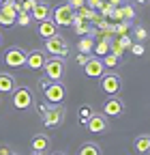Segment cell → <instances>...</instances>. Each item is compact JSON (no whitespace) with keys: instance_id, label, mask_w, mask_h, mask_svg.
<instances>
[{"instance_id":"1","label":"cell","mask_w":150,"mask_h":155,"mask_svg":"<svg viewBox=\"0 0 150 155\" xmlns=\"http://www.w3.org/2000/svg\"><path fill=\"white\" fill-rule=\"evenodd\" d=\"M43 95H45V101L49 106H58L64 101V97H67V88L62 84V80H49V78H43V80L39 82Z\"/></svg>"},{"instance_id":"2","label":"cell","mask_w":150,"mask_h":155,"mask_svg":"<svg viewBox=\"0 0 150 155\" xmlns=\"http://www.w3.org/2000/svg\"><path fill=\"white\" fill-rule=\"evenodd\" d=\"M13 108L15 110H30L32 106H34V95H32V91L28 88V86H17L13 93Z\"/></svg>"},{"instance_id":"3","label":"cell","mask_w":150,"mask_h":155,"mask_svg":"<svg viewBox=\"0 0 150 155\" xmlns=\"http://www.w3.org/2000/svg\"><path fill=\"white\" fill-rule=\"evenodd\" d=\"M43 71H45V78L49 80H62L64 78V71H67V65H64V58L60 56H49L45 65H43Z\"/></svg>"},{"instance_id":"4","label":"cell","mask_w":150,"mask_h":155,"mask_svg":"<svg viewBox=\"0 0 150 155\" xmlns=\"http://www.w3.org/2000/svg\"><path fill=\"white\" fill-rule=\"evenodd\" d=\"M99 86H101V91H103L107 97H109V95H120V91H122V78H120L118 73H114V71H107V73L101 75Z\"/></svg>"},{"instance_id":"5","label":"cell","mask_w":150,"mask_h":155,"mask_svg":"<svg viewBox=\"0 0 150 155\" xmlns=\"http://www.w3.org/2000/svg\"><path fill=\"white\" fill-rule=\"evenodd\" d=\"M45 54L67 58L69 56V43H67V39L60 37V35H54V37L45 39Z\"/></svg>"},{"instance_id":"6","label":"cell","mask_w":150,"mask_h":155,"mask_svg":"<svg viewBox=\"0 0 150 155\" xmlns=\"http://www.w3.org/2000/svg\"><path fill=\"white\" fill-rule=\"evenodd\" d=\"M64 116H67V108L62 104H58V106H49V110L41 116V119H43L45 127L54 129V127H60L64 123Z\"/></svg>"},{"instance_id":"7","label":"cell","mask_w":150,"mask_h":155,"mask_svg":"<svg viewBox=\"0 0 150 155\" xmlns=\"http://www.w3.org/2000/svg\"><path fill=\"white\" fill-rule=\"evenodd\" d=\"M73 15H75V11L69 7V2H62L56 9H52V19H54L56 26H71Z\"/></svg>"},{"instance_id":"8","label":"cell","mask_w":150,"mask_h":155,"mask_svg":"<svg viewBox=\"0 0 150 155\" xmlns=\"http://www.w3.org/2000/svg\"><path fill=\"white\" fill-rule=\"evenodd\" d=\"M86 127H88V131H92V134H107V131H109V116L95 110V114L90 116V121L86 123Z\"/></svg>"},{"instance_id":"9","label":"cell","mask_w":150,"mask_h":155,"mask_svg":"<svg viewBox=\"0 0 150 155\" xmlns=\"http://www.w3.org/2000/svg\"><path fill=\"white\" fill-rule=\"evenodd\" d=\"M103 114L111 116V119H120L124 114V101L118 95H109L105 99V104H103Z\"/></svg>"},{"instance_id":"10","label":"cell","mask_w":150,"mask_h":155,"mask_svg":"<svg viewBox=\"0 0 150 155\" xmlns=\"http://www.w3.org/2000/svg\"><path fill=\"white\" fill-rule=\"evenodd\" d=\"M26 50H22V48H9L7 52H5V65L7 67H11V69H20V67H24L26 65Z\"/></svg>"},{"instance_id":"11","label":"cell","mask_w":150,"mask_h":155,"mask_svg":"<svg viewBox=\"0 0 150 155\" xmlns=\"http://www.w3.org/2000/svg\"><path fill=\"white\" fill-rule=\"evenodd\" d=\"M47 61V54L43 50H32L26 54V67L32 71H43V65Z\"/></svg>"},{"instance_id":"12","label":"cell","mask_w":150,"mask_h":155,"mask_svg":"<svg viewBox=\"0 0 150 155\" xmlns=\"http://www.w3.org/2000/svg\"><path fill=\"white\" fill-rule=\"evenodd\" d=\"M84 73L88 75V78H101L103 73H105V65H103V61L99 56H90L88 58V63L84 65Z\"/></svg>"},{"instance_id":"13","label":"cell","mask_w":150,"mask_h":155,"mask_svg":"<svg viewBox=\"0 0 150 155\" xmlns=\"http://www.w3.org/2000/svg\"><path fill=\"white\" fill-rule=\"evenodd\" d=\"M36 35H39L41 39H49L54 35H58V26L54 24V19H43V22H39V28H36Z\"/></svg>"},{"instance_id":"14","label":"cell","mask_w":150,"mask_h":155,"mask_svg":"<svg viewBox=\"0 0 150 155\" xmlns=\"http://www.w3.org/2000/svg\"><path fill=\"white\" fill-rule=\"evenodd\" d=\"M17 88V80L11 73H0V95H11Z\"/></svg>"},{"instance_id":"15","label":"cell","mask_w":150,"mask_h":155,"mask_svg":"<svg viewBox=\"0 0 150 155\" xmlns=\"http://www.w3.org/2000/svg\"><path fill=\"white\" fill-rule=\"evenodd\" d=\"M32 19H34V22H43V19H49L52 17V9H49V5L47 2H41V0H39V2H36V7L32 9Z\"/></svg>"},{"instance_id":"16","label":"cell","mask_w":150,"mask_h":155,"mask_svg":"<svg viewBox=\"0 0 150 155\" xmlns=\"http://www.w3.org/2000/svg\"><path fill=\"white\" fill-rule=\"evenodd\" d=\"M133 149L139 155H148L150 153V134H139L133 140Z\"/></svg>"},{"instance_id":"17","label":"cell","mask_w":150,"mask_h":155,"mask_svg":"<svg viewBox=\"0 0 150 155\" xmlns=\"http://www.w3.org/2000/svg\"><path fill=\"white\" fill-rule=\"evenodd\" d=\"M30 144H32V151L45 153V151L49 149V144H52V142H49V138H47L45 134H36L34 138H32V142H30Z\"/></svg>"},{"instance_id":"18","label":"cell","mask_w":150,"mask_h":155,"mask_svg":"<svg viewBox=\"0 0 150 155\" xmlns=\"http://www.w3.org/2000/svg\"><path fill=\"white\" fill-rule=\"evenodd\" d=\"M92 114H95V108H92L90 104H82V106L77 108V123H80V125H86V123L90 121Z\"/></svg>"},{"instance_id":"19","label":"cell","mask_w":150,"mask_h":155,"mask_svg":"<svg viewBox=\"0 0 150 155\" xmlns=\"http://www.w3.org/2000/svg\"><path fill=\"white\" fill-rule=\"evenodd\" d=\"M77 50L82 54H92V50H95V37H90V35H84L80 39V43H77Z\"/></svg>"},{"instance_id":"20","label":"cell","mask_w":150,"mask_h":155,"mask_svg":"<svg viewBox=\"0 0 150 155\" xmlns=\"http://www.w3.org/2000/svg\"><path fill=\"white\" fill-rule=\"evenodd\" d=\"M80 155H103V151L97 142H84L80 147Z\"/></svg>"},{"instance_id":"21","label":"cell","mask_w":150,"mask_h":155,"mask_svg":"<svg viewBox=\"0 0 150 155\" xmlns=\"http://www.w3.org/2000/svg\"><path fill=\"white\" fill-rule=\"evenodd\" d=\"M77 15H80L82 19H86V22H95V24H97L99 19H101V17H99V15L95 13V9H90L88 5H84V7H82V9L77 11Z\"/></svg>"},{"instance_id":"22","label":"cell","mask_w":150,"mask_h":155,"mask_svg":"<svg viewBox=\"0 0 150 155\" xmlns=\"http://www.w3.org/2000/svg\"><path fill=\"white\" fill-rule=\"evenodd\" d=\"M101 61H103V65H105L107 69H114V67H118V65H120V56H116V54L107 52V54L101 58Z\"/></svg>"},{"instance_id":"23","label":"cell","mask_w":150,"mask_h":155,"mask_svg":"<svg viewBox=\"0 0 150 155\" xmlns=\"http://www.w3.org/2000/svg\"><path fill=\"white\" fill-rule=\"evenodd\" d=\"M30 22H32V15L26 13V11L17 13V17H15V24H17V26H30Z\"/></svg>"},{"instance_id":"24","label":"cell","mask_w":150,"mask_h":155,"mask_svg":"<svg viewBox=\"0 0 150 155\" xmlns=\"http://www.w3.org/2000/svg\"><path fill=\"white\" fill-rule=\"evenodd\" d=\"M120 9H122V17L127 19V22H133L135 19V9L131 5H120Z\"/></svg>"},{"instance_id":"25","label":"cell","mask_w":150,"mask_h":155,"mask_svg":"<svg viewBox=\"0 0 150 155\" xmlns=\"http://www.w3.org/2000/svg\"><path fill=\"white\" fill-rule=\"evenodd\" d=\"M129 26H131V22H127V19H122V22H116V24H114V32H116L118 37H120V35H127Z\"/></svg>"},{"instance_id":"26","label":"cell","mask_w":150,"mask_h":155,"mask_svg":"<svg viewBox=\"0 0 150 155\" xmlns=\"http://www.w3.org/2000/svg\"><path fill=\"white\" fill-rule=\"evenodd\" d=\"M135 39H137V43H144L146 39H148V30L144 26H137L135 28Z\"/></svg>"},{"instance_id":"27","label":"cell","mask_w":150,"mask_h":155,"mask_svg":"<svg viewBox=\"0 0 150 155\" xmlns=\"http://www.w3.org/2000/svg\"><path fill=\"white\" fill-rule=\"evenodd\" d=\"M109 52H111V54H116V56H120V58H122V54H124V48H122V45H120L118 41H111V43H109Z\"/></svg>"},{"instance_id":"28","label":"cell","mask_w":150,"mask_h":155,"mask_svg":"<svg viewBox=\"0 0 150 155\" xmlns=\"http://www.w3.org/2000/svg\"><path fill=\"white\" fill-rule=\"evenodd\" d=\"M116 41H118V43H120V45H122L124 50H129L131 45H133V39H131L129 35H120V37L116 39Z\"/></svg>"},{"instance_id":"29","label":"cell","mask_w":150,"mask_h":155,"mask_svg":"<svg viewBox=\"0 0 150 155\" xmlns=\"http://www.w3.org/2000/svg\"><path fill=\"white\" fill-rule=\"evenodd\" d=\"M131 50V54H135V56H144L146 54V48H144V43H133L129 48Z\"/></svg>"},{"instance_id":"30","label":"cell","mask_w":150,"mask_h":155,"mask_svg":"<svg viewBox=\"0 0 150 155\" xmlns=\"http://www.w3.org/2000/svg\"><path fill=\"white\" fill-rule=\"evenodd\" d=\"M36 2H39V0H22V11L32 13V9L36 7Z\"/></svg>"},{"instance_id":"31","label":"cell","mask_w":150,"mask_h":155,"mask_svg":"<svg viewBox=\"0 0 150 155\" xmlns=\"http://www.w3.org/2000/svg\"><path fill=\"white\" fill-rule=\"evenodd\" d=\"M0 24H2V26H13L15 24V17H11V15H7V13L0 11Z\"/></svg>"},{"instance_id":"32","label":"cell","mask_w":150,"mask_h":155,"mask_svg":"<svg viewBox=\"0 0 150 155\" xmlns=\"http://www.w3.org/2000/svg\"><path fill=\"white\" fill-rule=\"evenodd\" d=\"M99 11H101V17H109V15H111V11H114V7L103 0V5H101V9H99Z\"/></svg>"},{"instance_id":"33","label":"cell","mask_w":150,"mask_h":155,"mask_svg":"<svg viewBox=\"0 0 150 155\" xmlns=\"http://www.w3.org/2000/svg\"><path fill=\"white\" fill-rule=\"evenodd\" d=\"M67 2H69V7H71L73 11H80V9L86 5V0H67Z\"/></svg>"},{"instance_id":"34","label":"cell","mask_w":150,"mask_h":155,"mask_svg":"<svg viewBox=\"0 0 150 155\" xmlns=\"http://www.w3.org/2000/svg\"><path fill=\"white\" fill-rule=\"evenodd\" d=\"M86 5H88L90 9L99 11V9H101V5H103V0H86Z\"/></svg>"},{"instance_id":"35","label":"cell","mask_w":150,"mask_h":155,"mask_svg":"<svg viewBox=\"0 0 150 155\" xmlns=\"http://www.w3.org/2000/svg\"><path fill=\"white\" fill-rule=\"evenodd\" d=\"M88 58H90V54H82V52H80V54H77V63L84 67V65L88 63Z\"/></svg>"},{"instance_id":"36","label":"cell","mask_w":150,"mask_h":155,"mask_svg":"<svg viewBox=\"0 0 150 155\" xmlns=\"http://www.w3.org/2000/svg\"><path fill=\"white\" fill-rule=\"evenodd\" d=\"M36 110H39V114L43 116V114L49 110V104H47V101H43V104H39V106H36Z\"/></svg>"},{"instance_id":"37","label":"cell","mask_w":150,"mask_h":155,"mask_svg":"<svg viewBox=\"0 0 150 155\" xmlns=\"http://www.w3.org/2000/svg\"><path fill=\"white\" fill-rule=\"evenodd\" d=\"M9 153H11L9 147H0V155H9Z\"/></svg>"},{"instance_id":"38","label":"cell","mask_w":150,"mask_h":155,"mask_svg":"<svg viewBox=\"0 0 150 155\" xmlns=\"http://www.w3.org/2000/svg\"><path fill=\"white\" fill-rule=\"evenodd\" d=\"M107 2H109L111 7H120V5H122V0H107Z\"/></svg>"},{"instance_id":"39","label":"cell","mask_w":150,"mask_h":155,"mask_svg":"<svg viewBox=\"0 0 150 155\" xmlns=\"http://www.w3.org/2000/svg\"><path fill=\"white\" fill-rule=\"evenodd\" d=\"M135 2H137V5H148L150 0H135Z\"/></svg>"},{"instance_id":"40","label":"cell","mask_w":150,"mask_h":155,"mask_svg":"<svg viewBox=\"0 0 150 155\" xmlns=\"http://www.w3.org/2000/svg\"><path fill=\"white\" fill-rule=\"evenodd\" d=\"M32 155H45V153H39V151H32Z\"/></svg>"},{"instance_id":"41","label":"cell","mask_w":150,"mask_h":155,"mask_svg":"<svg viewBox=\"0 0 150 155\" xmlns=\"http://www.w3.org/2000/svg\"><path fill=\"white\" fill-rule=\"evenodd\" d=\"M54 155H64V153H60V151H58V153H54Z\"/></svg>"},{"instance_id":"42","label":"cell","mask_w":150,"mask_h":155,"mask_svg":"<svg viewBox=\"0 0 150 155\" xmlns=\"http://www.w3.org/2000/svg\"><path fill=\"white\" fill-rule=\"evenodd\" d=\"M0 43H2V35H0Z\"/></svg>"},{"instance_id":"43","label":"cell","mask_w":150,"mask_h":155,"mask_svg":"<svg viewBox=\"0 0 150 155\" xmlns=\"http://www.w3.org/2000/svg\"><path fill=\"white\" fill-rule=\"evenodd\" d=\"M9 155H17V153H9Z\"/></svg>"},{"instance_id":"44","label":"cell","mask_w":150,"mask_h":155,"mask_svg":"<svg viewBox=\"0 0 150 155\" xmlns=\"http://www.w3.org/2000/svg\"><path fill=\"white\" fill-rule=\"evenodd\" d=\"M17 2H22V0H17Z\"/></svg>"},{"instance_id":"45","label":"cell","mask_w":150,"mask_h":155,"mask_svg":"<svg viewBox=\"0 0 150 155\" xmlns=\"http://www.w3.org/2000/svg\"><path fill=\"white\" fill-rule=\"evenodd\" d=\"M0 2H2V0H0Z\"/></svg>"}]
</instances>
